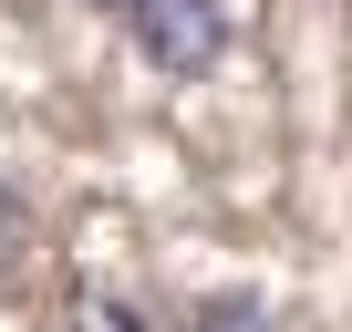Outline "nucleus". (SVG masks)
I'll return each instance as SVG.
<instances>
[{
	"label": "nucleus",
	"mask_w": 352,
	"mask_h": 332,
	"mask_svg": "<svg viewBox=\"0 0 352 332\" xmlns=\"http://www.w3.org/2000/svg\"><path fill=\"white\" fill-rule=\"evenodd\" d=\"M187 332H270V311H259L249 291H218V301H197V311H187Z\"/></svg>",
	"instance_id": "f03ea898"
},
{
	"label": "nucleus",
	"mask_w": 352,
	"mask_h": 332,
	"mask_svg": "<svg viewBox=\"0 0 352 332\" xmlns=\"http://www.w3.org/2000/svg\"><path fill=\"white\" fill-rule=\"evenodd\" d=\"M94 11H114V21H124V11H135V0H94Z\"/></svg>",
	"instance_id": "7ed1b4c3"
},
{
	"label": "nucleus",
	"mask_w": 352,
	"mask_h": 332,
	"mask_svg": "<svg viewBox=\"0 0 352 332\" xmlns=\"http://www.w3.org/2000/svg\"><path fill=\"white\" fill-rule=\"evenodd\" d=\"M124 32H135V52H145L155 73H208V63L228 52L218 0H135V11H124Z\"/></svg>",
	"instance_id": "f257e3e1"
}]
</instances>
